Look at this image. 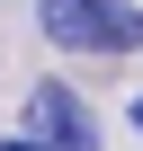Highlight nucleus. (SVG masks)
Segmentation results:
<instances>
[{
	"label": "nucleus",
	"mask_w": 143,
	"mask_h": 151,
	"mask_svg": "<svg viewBox=\"0 0 143 151\" xmlns=\"http://www.w3.org/2000/svg\"><path fill=\"white\" fill-rule=\"evenodd\" d=\"M36 36L63 53H143L134 0H36Z\"/></svg>",
	"instance_id": "obj_1"
},
{
	"label": "nucleus",
	"mask_w": 143,
	"mask_h": 151,
	"mask_svg": "<svg viewBox=\"0 0 143 151\" xmlns=\"http://www.w3.org/2000/svg\"><path fill=\"white\" fill-rule=\"evenodd\" d=\"M0 151H63V142H45V133H27V124H18V133L0 142Z\"/></svg>",
	"instance_id": "obj_3"
},
{
	"label": "nucleus",
	"mask_w": 143,
	"mask_h": 151,
	"mask_svg": "<svg viewBox=\"0 0 143 151\" xmlns=\"http://www.w3.org/2000/svg\"><path fill=\"white\" fill-rule=\"evenodd\" d=\"M27 133H45V142H63V151H98V116L81 107L72 80H36V89H27Z\"/></svg>",
	"instance_id": "obj_2"
},
{
	"label": "nucleus",
	"mask_w": 143,
	"mask_h": 151,
	"mask_svg": "<svg viewBox=\"0 0 143 151\" xmlns=\"http://www.w3.org/2000/svg\"><path fill=\"white\" fill-rule=\"evenodd\" d=\"M125 116H134V133H143V98H134V107H125Z\"/></svg>",
	"instance_id": "obj_4"
}]
</instances>
